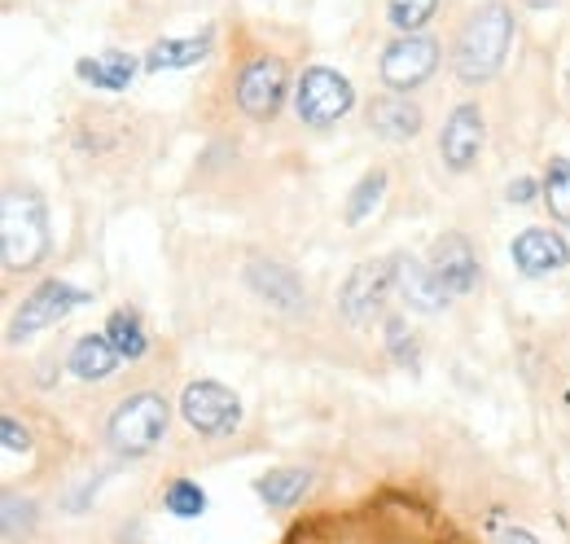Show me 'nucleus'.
<instances>
[{
	"label": "nucleus",
	"instance_id": "nucleus-1",
	"mask_svg": "<svg viewBox=\"0 0 570 544\" xmlns=\"http://www.w3.org/2000/svg\"><path fill=\"white\" fill-rule=\"evenodd\" d=\"M277 544H479L470 527L413 492L382 487L373 496L298 514Z\"/></svg>",
	"mask_w": 570,
	"mask_h": 544
},
{
	"label": "nucleus",
	"instance_id": "nucleus-2",
	"mask_svg": "<svg viewBox=\"0 0 570 544\" xmlns=\"http://www.w3.org/2000/svg\"><path fill=\"white\" fill-rule=\"evenodd\" d=\"M509 45H513V9L504 0L479 4L465 18V27L456 31V45H452V70H456V79L470 84V88L497 79L504 58H509Z\"/></svg>",
	"mask_w": 570,
	"mask_h": 544
},
{
	"label": "nucleus",
	"instance_id": "nucleus-3",
	"mask_svg": "<svg viewBox=\"0 0 570 544\" xmlns=\"http://www.w3.org/2000/svg\"><path fill=\"white\" fill-rule=\"evenodd\" d=\"M53 251V237H49V206L36 190H18L9 185L4 190V203H0V260L4 272H31L40 269Z\"/></svg>",
	"mask_w": 570,
	"mask_h": 544
},
{
	"label": "nucleus",
	"instance_id": "nucleus-4",
	"mask_svg": "<svg viewBox=\"0 0 570 544\" xmlns=\"http://www.w3.org/2000/svg\"><path fill=\"white\" fill-rule=\"evenodd\" d=\"M171 426V405L163 391H132L106 417V444L119 457H149Z\"/></svg>",
	"mask_w": 570,
	"mask_h": 544
},
{
	"label": "nucleus",
	"instance_id": "nucleus-5",
	"mask_svg": "<svg viewBox=\"0 0 570 544\" xmlns=\"http://www.w3.org/2000/svg\"><path fill=\"white\" fill-rule=\"evenodd\" d=\"M289 93V70L277 54H250L233 75V101L250 124H273Z\"/></svg>",
	"mask_w": 570,
	"mask_h": 544
},
{
	"label": "nucleus",
	"instance_id": "nucleus-6",
	"mask_svg": "<svg viewBox=\"0 0 570 544\" xmlns=\"http://www.w3.org/2000/svg\"><path fill=\"white\" fill-rule=\"evenodd\" d=\"M83 303H92L88 290H79V285L62 281V276H49V281H40V285L18 303V312L9 317L4 342L18 347V342H27L31 334H40V330H53V326H62L75 308H83Z\"/></svg>",
	"mask_w": 570,
	"mask_h": 544
},
{
	"label": "nucleus",
	"instance_id": "nucleus-7",
	"mask_svg": "<svg viewBox=\"0 0 570 544\" xmlns=\"http://www.w3.org/2000/svg\"><path fill=\"white\" fill-rule=\"evenodd\" d=\"M356 110V88L330 67H307L294 84V115L303 128H334Z\"/></svg>",
	"mask_w": 570,
	"mask_h": 544
},
{
	"label": "nucleus",
	"instance_id": "nucleus-8",
	"mask_svg": "<svg viewBox=\"0 0 570 544\" xmlns=\"http://www.w3.org/2000/svg\"><path fill=\"white\" fill-rule=\"evenodd\" d=\"M391 290H400V255H377V260H364L347 272L343 290H338V312L352 321V326H368L382 317Z\"/></svg>",
	"mask_w": 570,
	"mask_h": 544
},
{
	"label": "nucleus",
	"instance_id": "nucleus-9",
	"mask_svg": "<svg viewBox=\"0 0 570 544\" xmlns=\"http://www.w3.org/2000/svg\"><path fill=\"white\" fill-rule=\"evenodd\" d=\"M180 417L189 421V430H198L207 439H219V435H233L242 426V400L224 382L198 378L180 396Z\"/></svg>",
	"mask_w": 570,
	"mask_h": 544
},
{
	"label": "nucleus",
	"instance_id": "nucleus-10",
	"mask_svg": "<svg viewBox=\"0 0 570 544\" xmlns=\"http://www.w3.org/2000/svg\"><path fill=\"white\" fill-rule=\"evenodd\" d=\"M439 70V40L434 36H400L382 49L377 75L391 93H413Z\"/></svg>",
	"mask_w": 570,
	"mask_h": 544
},
{
	"label": "nucleus",
	"instance_id": "nucleus-11",
	"mask_svg": "<svg viewBox=\"0 0 570 544\" xmlns=\"http://www.w3.org/2000/svg\"><path fill=\"white\" fill-rule=\"evenodd\" d=\"M488 145V119H483V106L479 101H461L452 106L443 133H439V158L448 172H470L479 163Z\"/></svg>",
	"mask_w": 570,
	"mask_h": 544
},
{
	"label": "nucleus",
	"instance_id": "nucleus-12",
	"mask_svg": "<svg viewBox=\"0 0 570 544\" xmlns=\"http://www.w3.org/2000/svg\"><path fill=\"white\" fill-rule=\"evenodd\" d=\"M364 119H368V133L382 136V140H395V145L417 140L426 128V115L409 93H377L364 106Z\"/></svg>",
	"mask_w": 570,
	"mask_h": 544
},
{
	"label": "nucleus",
	"instance_id": "nucleus-13",
	"mask_svg": "<svg viewBox=\"0 0 570 544\" xmlns=\"http://www.w3.org/2000/svg\"><path fill=\"white\" fill-rule=\"evenodd\" d=\"M426 264L452 299L474 294V285H479V255L470 251V242H465L461 233H443V237L430 246Z\"/></svg>",
	"mask_w": 570,
	"mask_h": 544
},
{
	"label": "nucleus",
	"instance_id": "nucleus-14",
	"mask_svg": "<svg viewBox=\"0 0 570 544\" xmlns=\"http://www.w3.org/2000/svg\"><path fill=\"white\" fill-rule=\"evenodd\" d=\"M509 255H513V264L522 276H549V272H562L570 264V246L562 233H553V229H522L518 237H513V246H509Z\"/></svg>",
	"mask_w": 570,
	"mask_h": 544
},
{
	"label": "nucleus",
	"instance_id": "nucleus-15",
	"mask_svg": "<svg viewBox=\"0 0 570 544\" xmlns=\"http://www.w3.org/2000/svg\"><path fill=\"white\" fill-rule=\"evenodd\" d=\"M246 285H250L264 303H273V308H282V312H298V308L307 303L303 276L289 269V264H277V260H250Z\"/></svg>",
	"mask_w": 570,
	"mask_h": 544
},
{
	"label": "nucleus",
	"instance_id": "nucleus-16",
	"mask_svg": "<svg viewBox=\"0 0 570 544\" xmlns=\"http://www.w3.org/2000/svg\"><path fill=\"white\" fill-rule=\"evenodd\" d=\"M119 365H124V356L115 351V342L106 334H79L67 356V369L79 382H106V378H115Z\"/></svg>",
	"mask_w": 570,
	"mask_h": 544
},
{
	"label": "nucleus",
	"instance_id": "nucleus-17",
	"mask_svg": "<svg viewBox=\"0 0 570 544\" xmlns=\"http://www.w3.org/2000/svg\"><path fill=\"white\" fill-rule=\"evenodd\" d=\"M307 492H312V470H307V466H277V470L255 478V496H259L273 514H289L294 505H303Z\"/></svg>",
	"mask_w": 570,
	"mask_h": 544
},
{
	"label": "nucleus",
	"instance_id": "nucleus-18",
	"mask_svg": "<svg viewBox=\"0 0 570 544\" xmlns=\"http://www.w3.org/2000/svg\"><path fill=\"white\" fill-rule=\"evenodd\" d=\"M400 294H404V303L409 308H417V312H439V308H448V290L439 285V276L430 272L426 260H417V255H400Z\"/></svg>",
	"mask_w": 570,
	"mask_h": 544
},
{
	"label": "nucleus",
	"instance_id": "nucleus-19",
	"mask_svg": "<svg viewBox=\"0 0 570 544\" xmlns=\"http://www.w3.org/2000/svg\"><path fill=\"white\" fill-rule=\"evenodd\" d=\"M212 40L215 31L212 27H203L198 36H185V40H158V45H149V54H145L141 62L145 70H185V67H198L203 58H212Z\"/></svg>",
	"mask_w": 570,
	"mask_h": 544
},
{
	"label": "nucleus",
	"instance_id": "nucleus-20",
	"mask_svg": "<svg viewBox=\"0 0 570 544\" xmlns=\"http://www.w3.org/2000/svg\"><path fill=\"white\" fill-rule=\"evenodd\" d=\"M145 62H137L132 54H106V58H79L75 62V75L101 93H124L132 84V75L141 70Z\"/></svg>",
	"mask_w": 570,
	"mask_h": 544
},
{
	"label": "nucleus",
	"instance_id": "nucleus-21",
	"mask_svg": "<svg viewBox=\"0 0 570 544\" xmlns=\"http://www.w3.org/2000/svg\"><path fill=\"white\" fill-rule=\"evenodd\" d=\"M101 334L115 342V351H119L128 365L145 360L149 347H154V339H149V330H145V321L137 308H115V312L106 317V330H101Z\"/></svg>",
	"mask_w": 570,
	"mask_h": 544
},
{
	"label": "nucleus",
	"instance_id": "nucleus-22",
	"mask_svg": "<svg viewBox=\"0 0 570 544\" xmlns=\"http://www.w3.org/2000/svg\"><path fill=\"white\" fill-rule=\"evenodd\" d=\"M163 509L176 518H198V514H207V492L194 478H171L163 487Z\"/></svg>",
	"mask_w": 570,
	"mask_h": 544
},
{
	"label": "nucleus",
	"instance_id": "nucleus-23",
	"mask_svg": "<svg viewBox=\"0 0 570 544\" xmlns=\"http://www.w3.org/2000/svg\"><path fill=\"white\" fill-rule=\"evenodd\" d=\"M544 203H549V215L558 220V224H570V158H553L549 163V172H544V194H540Z\"/></svg>",
	"mask_w": 570,
	"mask_h": 544
},
{
	"label": "nucleus",
	"instance_id": "nucleus-24",
	"mask_svg": "<svg viewBox=\"0 0 570 544\" xmlns=\"http://www.w3.org/2000/svg\"><path fill=\"white\" fill-rule=\"evenodd\" d=\"M434 9H439V0H386V18L400 36H422Z\"/></svg>",
	"mask_w": 570,
	"mask_h": 544
},
{
	"label": "nucleus",
	"instance_id": "nucleus-25",
	"mask_svg": "<svg viewBox=\"0 0 570 544\" xmlns=\"http://www.w3.org/2000/svg\"><path fill=\"white\" fill-rule=\"evenodd\" d=\"M382 334H386V351H391V360L400 365V369H417V339H413V330H409V321L404 317H386L382 321Z\"/></svg>",
	"mask_w": 570,
	"mask_h": 544
},
{
	"label": "nucleus",
	"instance_id": "nucleus-26",
	"mask_svg": "<svg viewBox=\"0 0 570 544\" xmlns=\"http://www.w3.org/2000/svg\"><path fill=\"white\" fill-rule=\"evenodd\" d=\"M382 190H386V172H382V167L364 172V176H360V185L352 190V203H347V224H360L373 206L382 203Z\"/></svg>",
	"mask_w": 570,
	"mask_h": 544
},
{
	"label": "nucleus",
	"instance_id": "nucleus-27",
	"mask_svg": "<svg viewBox=\"0 0 570 544\" xmlns=\"http://www.w3.org/2000/svg\"><path fill=\"white\" fill-rule=\"evenodd\" d=\"M0 439H4V448H9V453H27V448H31V435H27V426H18V417H13V412H4V417H0Z\"/></svg>",
	"mask_w": 570,
	"mask_h": 544
},
{
	"label": "nucleus",
	"instance_id": "nucleus-28",
	"mask_svg": "<svg viewBox=\"0 0 570 544\" xmlns=\"http://www.w3.org/2000/svg\"><path fill=\"white\" fill-rule=\"evenodd\" d=\"M535 194H544V181H531V176H518L509 185V203H535Z\"/></svg>",
	"mask_w": 570,
	"mask_h": 544
},
{
	"label": "nucleus",
	"instance_id": "nucleus-29",
	"mask_svg": "<svg viewBox=\"0 0 570 544\" xmlns=\"http://www.w3.org/2000/svg\"><path fill=\"white\" fill-rule=\"evenodd\" d=\"M500 544H540V541H535L531 532H509V536H504Z\"/></svg>",
	"mask_w": 570,
	"mask_h": 544
},
{
	"label": "nucleus",
	"instance_id": "nucleus-30",
	"mask_svg": "<svg viewBox=\"0 0 570 544\" xmlns=\"http://www.w3.org/2000/svg\"><path fill=\"white\" fill-rule=\"evenodd\" d=\"M522 4H531V9H549V4H558V0H522Z\"/></svg>",
	"mask_w": 570,
	"mask_h": 544
},
{
	"label": "nucleus",
	"instance_id": "nucleus-31",
	"mask_svg": "<svg viewBox=\"0 0 570 544\" xmlns=\"http://www.w3.org/2000/svg\"><path fill=\"white\" fill-rule=\"evenodd\" d=\"M567 106H570V70H567Z\"/></svg>",
	"mask_w": 570,
	"mask_h": 544
}]
</instances>
